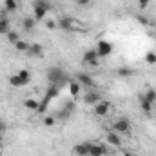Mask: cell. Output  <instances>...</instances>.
Returning <instances> with one entry per match:
<instances>
[{"label":"cell","instance_id":"cell-15","mask_svg":"<svg viewBox=\"0 0 156 156\" xmlns=\"http://www.w3.org/2000/svg\"><path fill=\"white\" fill-rule=\"evenodd\" d=\"M73 153L76 156H89V144H76L73 147Z\"/></svg>","mask_w":156,"mask_h":156},{"label":"cell","instance_id":"cell-26","mask_svg":"<svg viewBox=\"0 0 156 156\" xmlns=\"http://www.w3.org/2000/svg\"><path fill=\"white\" fill-rule=\"evenodd\" d=\"M145 64H149V66H156V53L149 51V53L145 55Z\"/></svg>","mask_w":156,"mask_h":156},{"label":"cell","instance_id":"cell-1","mask_svg":"<svg viewBox=\"0 0 156 156\" xmlns=\"http://www.w3.org/2000/svg\"><path fill=\"white\" fill-rule=\"evenodd\" d=\"M58 27H62L64 31H69V33H78V31H85V26L73 18V16H62L58 18Z\"/></svg>","mask_w":156,"mask_h":156},{"label":"cell","instance_id":"cell-29","mask_svg":"<svg viewBox=\"0 0 156 156\" xmlns=\"http://www.w3.org/2000/svg\"><path fill=\"white\" fill-rule=\"evenodd\" d=\"M58 26V22H55V20H45V27L47 29H55Z\"/></svg>","mask_w":156,"mask_h":156},{"label":"cell","instance_id":"cell-27","mask_svg":"<svg viewBox=\"0 0 156 156\" xmlns=\"http://www.w3.org/2000/svg\"><path fill=\"white\" fill-rule=\"evenodd\" d=\"M144 96H145L149 102H153V104L156 102V91H154V89H147V91L144 93Z\"/></svg>","mask_w":156,"mask_h":156},{"label":"cell","instance_id":"cell-20","mask_svg":"<svg viewBox=\"0 0 156 156\" xmlns=\"http://www.w3.org/2000/svg\"><path fill=\"white\" fill-rule=\"evenodd\" d=\"M60 94V89L56 87V85H53V83H49V87H47V91H45V98H49V100H53V98H56Z\"/></svg>","mask_w":156,"mask_h":156},{"label":"cell","instance_id":"cell-13","mask_svg":"<svg viewBox=\"0 0 156 156\" xmlns=\"http://www.w3.org/2000/svg\"><path fill=\"white\" fill-rule=\"evenodd\" d=\"M27 55L33 56V58H40V56L44 55V47H42V44H29Z\"/></svg>","mask_w":156,"mask_h":156},{"label":"cell","instance_id":"cell-36","mask_svg":"<svg viewBox=\"0 0 156 156\" xmlns=\"http://www.w3.org/2000/svg\"><path fill=\"white\" fill-rule=\"evenodd\" d=\"M154 38H156V35H154Z\"/></svg>","mask_w":156,"mask_h":156},{"label":"cell","instance_id":"cell-9","mask_svg":"<svg viewBox=\"0 0 156 156\" xmlns=\"http://www.w3.org/2000/svg\"><path fill=\"white\" fill-rule=\"evenodd\" d=\"M76 82L80 85H83V87H87V89H93L94 87V80L91 75H87V73H78L76 75Z\"/></svg>","mask_w":156,"mask_h":156},{"label":"cell","instance_id":"cell-23","mask_svg":"<svg viewBox=\"0 0 156 156\" xmlns=\"http://www.w3.org/2000/svg\"><path fill=\"white\" fill-rule=\"evenodd\" d=\"M15 49H16V51H20V53H27V49H29V44H27V42H24V40L20 38L16 44H15Z\"/></svg>","mask_w":156,"mask_h":156},{"label":"cell","instance_id":"cell-33","mask_svg":"<svg viewBox=\"0 0 156 156\" xmlns=\"http://www.w3.org/2000/svg\"><path fill=\"white\" fill-rule=\"evenodd\" d=\"M151 0H138V4H140V7H147V4H149Z\"/></svg>","mask_w":156,"mask_h":156},{"label":"cell","instance_id":"cell-5","mask_svg":"<svg viewBox=\"0 0 156 156\" xmlns=\"http://www.w3.org/2000/svg\"><path fill=\"white\" fill-rule=\"evenodd\" d=\"M98 53H96V49H87L85 53H83V58H82V62H83V66H87V67H98L100 64H98Z\"/></svg>","mask_w":156,"mask_h":156},{"label":"cell","instance_id":"cell-3","mask_svg":"<svg viewBox=\"0 0 156 156\" xmlns=\"http://www.w3.org/2000/svg\"><path fill=\"white\" fill-rule=\"evenodd\" d=\"M29 82H31V73H29L27 69H20L16 75L9 76V83H11L13 87H24V85H27Z\"/></svg>","mask_w":156,"mask_h":156},{"label":"cell","instance_id":"cell-16","mask_svg":"<svg viewBox=\"0 0 156 156\" xmlns=\"http://www.w3.org/2000/svg\"><path fill=\"white\" fill-rule=\"evenodd\" d=\"M67 87H69V93H71V96H73V98H78V94H80V93H82V85H80V83H78L76 80H75V82H73V80H71V82H69V85H67Z\"/></svg>","mask_w":156,"mask_h":156},{"label":"cell","instance_id":"cell-22","mask_svg":"<svg viewBox=\"0 0 156 156\" xmlns=\"http://www.w3.org/2000/svg\"><path fill=\"white\" fill-rule=\"evenodd\" d=\"M16 7H18L16 0H4V9H5V11L15 13V11H16Z\"/></svg>","mask_w":156,"mask_h":156},{"label":"cell","instance_id":"cell-14","mask_svg":"<svg viewBox=\"0 0 156 156\" xmlns=\"http://www.w3.org/2000/svg\"><path fill=\"white\" fill-rule=\"evenodd\" d=\"M140 107H142V111H144L145 115H151V111H153L154 104H153V102H149L144 94H140Z\"/></svg>","mask_w":156,"mask_h":156},{"label":"cell","instance_id":"cell-31","mask_svg":"<svg viewBox=\"0 0 156 156\" xmlns=\"http://www.w3.org/2000/svg\"><path fill=\"white\" fill-rule=\"evenodd\" d=\"M5 129H7V125H5V122H4V120L0 118V134H2V133H4Z\"/></svg>","mask_w":156,"mask_h":156},{"label":"cell","instance_id":"cell-32","mask_svg":"<svg viewBox=\"0 0 156 156\" xmlns=\"http://www.w3.org/2000/svg\"><path fill=\"white\" fill-rule=\"evenodd\" d=\"M136 20H138L140 24H144V26H145V24H149V22H147V18H144V16H136Z\"/></svg>","mask_w":156,"mask_h":156},{"label":"cell","instance_id":"cell-25","mask_svg":"<svg viewBox=\"0 0 156 156\" xmlns=\"http://www.w3.org/2000/svg\"><path fill=\"white\" fill-rule=\"evenodd\" d=\"M49 102H51V100L44 96V100L40 102V105H38V111H37V113H40V115H44V113L47 111V105H49Z\"/></svg>","mask_w":156,"mask_h":156},{"label":"cell","instance_id":"cell-10","mask_svg":"<svg viewBox=\"0 0 156 156\" xmlns=\"http://www.w3.org/2000/svg\"><path fill=\"white\" fill-rule=\"evenodd\" d=\"M107 147L102 144H89V156H105Z\"/></svg>","mask_w":156,"mask_h":156},{"label":"cell","instance_id":"cell-35","mask_svg":"<svg viewBox=\"0 0 156 156\" xmlns=\"http://www.w3.org/2000/svg\"><path fill=\"white\" fill-rule=\"evenodd\" d=\"M134 156H138V154H134Z\"/></svg>","mask_w":156,"mask_h":156},{"label":"cell","instance_id":"cell-8","mask_svg":"<svg viewBox=\"0 0 156 156\" xmlns=\"http://www.w3.org/2000/svg\"><path fill=\"white\" fill-rule=\"evenodd\" d=\"M96 53H98V56H109L113 53V44L107 40H100L96 44Z\"/></svg>","mask_w":156,"mask_h":156},{"label":"cell","instance_id":"cell-7","mask_svg":"<svg viewBox=\"0 0 156 156\" xmlns=\"http://www.w3.org/2000/svg\"><path fill=\"white\" fill-rule=\"evenodd\" d=\"M93 111H94V115L96 116H107L109 115V111H111V102H107V100H100L96 105H93Z\"/></svg>","mask_w":156,"mask_h":156},{"label":"cell","instance_id":"cell-34","mask_svg":"<svg viewBox=\"0 0 156 156\" xmlns=\"http://www.w3.org/2000/svg\"><path fill=\"white\" fill-rule=\"evenodd\" d=\"M122 156H134V154H131V153H127V151H125V153H123Z\"/></svg>","mask_w":156,"mask_h":156},{"label":"cell","instance_id":"cell-28","mask_svg":"<svg viewBox=\"0 0 156 156\" xmlns=\"http://www.w3.org/2000/svg\"><path fill=\"white\" fill-rule=\"evenodd\" d=\"M56 123V116H44V125L45 127H53Z\"/></svg>","mask_w":156,"mask_h":156},{"label":"cell","instance_id":"cell-4","mask_svg":"<svg viewBox=\"0 0 156 156\" xmlns=\"http://www.w3.org/2000/svg\"><path fill=\"white\" fill-rule=\"evenodd\" d=\"M45 76H47V82H49V83L56 85V83L60 82V78L66 76V73H64V69H62L60 66H53V67H49V69H47Z\"/></svg>","mask_w":156,"mask_h":156},{"label":"cell","instance_id":"cell-21","mask_svg":"<svg viewBox=\"0 0 156 156\" xmlns=\"http://www.w3.org/2000/svg\"><path fill=\"white\" fill-rule=\"evenodd\" d=\"M11 31V22L7 18H0V35H7Z\"/></svg>","mask_w":156,"mask_h":156},{"label":"cell","instance_id":"cell-24","mask_svg":"<svg viewBox=\"0 0 156 156\" xmlns=\"http://www.w3.org/2000/svg\"><path fill=\"white\" fill-rule=\"evenodd\" d=\"M5 37H7V40H9V42H11L13 45H15V44H16V42L20 40V35H18L16 31H13V29H11V31H9V33H7Z\"/></svg>","mask_w":156,"mask_h":156},{"label":"cell","instance_id":"cell-11","mask_svg":"<svg viewBox=\"0 0 156 156\" xmlns=\"http://www.w3.org/2000/svg\"><path fill=\"white\" fill-rule=\"evenodd\" d=\"M105 140H107V144L113 145V147H122V134H118L115 131H109V133L105 134Z\"/></svg>","mask_w":156,"mask_h":156},{"label":"cell","instance_id":"cell-19","mask_svg":"<svg viewBox=\"0 0 156 156\" xmlns=\"http://www.w3.org/2000/svg\"><path fill=\"white\" fill-rule=\"evenodd\" d=\"M38 105H40V102L38 100H35V98H27L26 102H24V107L27 109V111H38Z\"/></svg>","mask_w":156,"mask_h":156},{"label":"cell","instance_id":"cell-12","mask_svg":"<svg viewBox=\"0 0 156 156\" xmlns=\"http://www.w3.org/2000/svg\"><path fill=\"white\" fill-rule=\"evenodd\" d=\"M83 102H85L87 105H96V104L100 102V93H96V91L85 93V94H83Z\"/></svg>","mask_w":156,"mask_h":156},{"label":"cell","instance_id":"cell-18","mask_svg":"<svg viewBox=\"0 0 156 156\" xmlns=\"http://www.w3.org/2000/svg\"><path fill=\"white\" fill-rule=\"evenodd\" d=\"M134 69H131V67H120L118 69V76L120 78H123V80H127V78H133L134 76Z\"/></svg>","mask_w":156,"mask_h":156},{"label":"cell","instance_id":"cell-2","mask_svg":"<svg viewBox=\"0 0 156 156\" xmlns=\"http://www.w3.org/2000/svg\"><path fill=\"white\" fill-rule=\"evenodd\" d=\"M49 9H51V4H49L47 0H37V2L33 4V18H35L37 22L45 20Z\"/></svg>","mask_w":156,"mask_h":156},{"label":"cell","instance_id":"cell-17","mask_svg":"<svg viewBox=\"0 0 156 156\" xmlns=\"http://www.w3.org/2000/svg\"><path fill=\"white\" fill-rule=\"evenodd\" d=\"M35 26H37V20H35L33 16H26V18L22 20V27H24L26 31H33Z\"/></svg>","mask_w":156,"mask_h":156},{"label":"cell","instance_id":"cell-30","mask_svg":"<svg viewBox=\"0 0 156 156\" xmlns=\"http://www.w3.org/2000/svg\"><path fill=\"white\" fill-rule=\"evenodd\" d=\"M91 2H93V0H76L78 5H83V7H85V5H89Z\"/></svg>","mask_w":156,"mask_h":156},{"label":"cell","instance_id":"cell-6","mask_svg":"<svg viewBox=\"0 0 156 156\" xmlns=\"http://www.w3.org/2000/svg\"><path fill=\"white\" fill-rule=\"evenodd\" d=\"M113 131L118 134H127L131 131V122L127 118H118L113 122Z\"/></svg>","mask_w":156,"mask_h":156}]
</instances>
